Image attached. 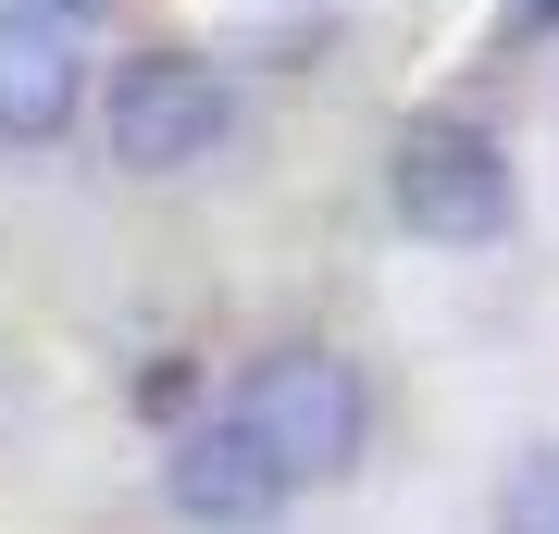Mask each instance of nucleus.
<instances>
[{
	"label": "nucleus",
	"mask_w": 559,
	"mask_h": 534,
	"mask_svg": "<svg viewBox=\"0 0 559 534\" xmlns=\"http://www.w3.org/2000/svg\"><path fill=\"white\" fill-rule=\"evenodd\" d=\"M224 423H249V436L274 448L286 485H336L348 460H360V373H348L336 348H274V360L237 373Z\"/></svg>",
	"instance_id": "obj_1"
},
{
	"label": "nucleus",
	"mask_w": 559,
	"mask_h": 534,
	"mask_svg": "<svg viewBox=\"0 0 559 534\" xmlns=\"http://www.w3.org/2000/svg\"><path fill=\"white\" fill-rule=\"evenodd\" d=\"M224 124H237V87L200 50H150L112 75V162L124 175H187V162L224 150Z\"/></svg>",
	"instance_id": "obj_2"
},
{
	"label": "nucleus",
	"mask_w": 559,
	"mask_h": 534,
	"mask_svg": "<svg viewBox=\"0 0 559 534\" xmlns=\"http://www.w3.org/2000/svg\"><path fill=\"white\" fill-rule=\"evenodd\" d=\"M399 224L436 249H498L510 237V162L473 124H411L399 138Z\"/></svg>",
	"instance_id": "obj_3"
},
{
	"label": "nucleus",
	"mask_w": 559,
	"mask_h": 534,
	"mask_svg": "<svg viewBox=\"0 0 559 534\" xmlns=\"http://www.w3.org/2000/svg\"><path fill=\"white\" fill-rule=\"evenodd\" d=\"M75 112H87V50H75V25L0 0V138H13V150H50Z\"/></svg>",
	"instance_id": "obj_4"
},
{
	"label": "nucleus",
	"mask_w": 559,
	"mask_h": 534,
	"mask_svg": "<svg viewBox=\"0 0 559 534\" xmlns=\"http://www.w3.org/2000/svg\"><path fill=\"white\" fill-rule=\"evenodd\" d=\"M162 497H175L200 534H261L286 510V473H274V448H261L249 423H212V436H187L175 460H162Z\"/></svg>",
	"instance_id": "obj_5"
},
{
	"label": "nucleus",
	"mask_w": 559,
	"mask_h": 534,
	"mask_svg": "<svg viewBox=\"0 0 559 534\" xmlns=\"http://www.w3.org/2000/svg\"><path fill=\"white\" fill-rule=\"evenodd\" d=\"M510 534H559V448H535L510 473Z\"/></svg>",
	"instance_id": "obj_6"
},
{
	"label": "nucleus",
	"mask_w": 559,
	"mask_h": 534,
	"mask_svg": "<svg viewBox=\"0 0 559 534\" xmlns=\"http://www.w3.org/2000/svg\"><path fill=\"white\" fill-rule=\"evenodd\" d=\"M25 13H62V25H87V13H112V0H25Z\"/></svg>",
	"instance_id": "obj_7"
}]
</instances>
